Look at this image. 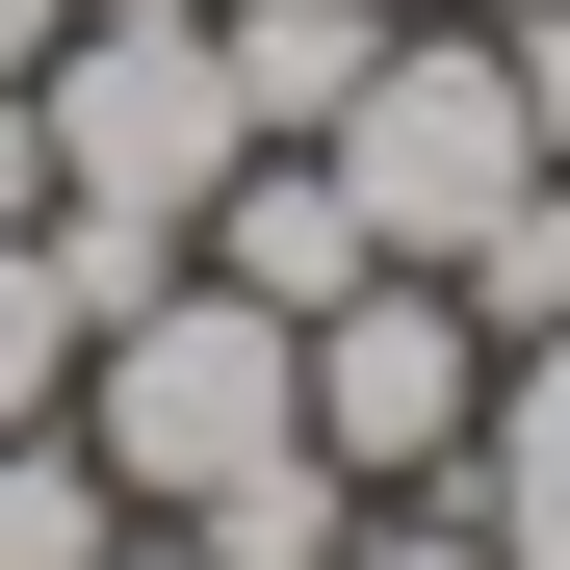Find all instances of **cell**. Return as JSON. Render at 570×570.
I'll list each match as a JSON object with an SVG mask.
<instances>
[{
    "label": "cell",
    "mask_w": 570,
    "mask_h": 570,
    "mask_svg": "<svg viewBox=\"0 0 570 570\" xmlns=\"http://www.w3.org/2000/svg\"><path fill=\"white\" fill-rule=\"evenodd\" d=\"M52 441L105 466L130 519H208L234 466H285V441H312V363H285V312H259V285H208V259H181V285H130V312L78 337Z\"/></svg>",
    "instance_id": "cell-1"
},
{
    "label": "cell",
    "mask_w": 570,
    "mask_h": 570,
    "mask_svg": "<svg viewBox=\"0 0 570 570\" xmlns=\"http://www.w3.org/2000/svg\"><path fill=\"white\" fill-rule=\"evenodd\" d=\"M285 156H337L363 259H415V285H441V259H466V234L544 181V130H519L493 27H390V52H363V105H337V130H285Z\"/></svg>",
    "instance_id": "cell-2"
},
{
    "label": "cell",
    "mask_w": 570,
    "mask_h": 570,
    "mask_svg": "<svg viewBox=\"0 0 570 570\" xmlns=\"http://www.w3.org/2000/svg\"><path fill=\"white\" fill-rule=\"evenodd\" d=\"M27 130H52V208H130V234H208V181L259 156V130H234V52H208V0H181V27H52Z\"/></svg>",
    "instance_id": "cell-3"
},
{
    "label": "cell",
    "mask_w": 570,
    "mask_h": 570,
    "mask_svg": "<svg viewBox=\"0 0 570 570\" xmlns=\"http://www.w3.org/2000/svg\"><path fill=\"white\" fill-rule=\"evenodd\" d=\"M285 363H312V466H337V493H441L466 415H493V337H466V285H415V259L337 285Z\"/></svg>",
    "instance_id": "cell-4"
},
{
    "label": "cell",
    "mask_w": 570,
    "mask_h": 570,
    "mask_svg": "<svg viewBox=\"0 0 570 570\" xmlns=\"http://www.w3.org/2000/svg\"><path fill=\"white\" fill-rule=\"evenodd\" d=\"M466 544L493 570H570V337H493V415H466Z\"/></svg>",
    "instance_id": "cell-5"
},
{
    "label": "cell",
    "mask_w": 570,
    "mask_h": 570,
    "mask_svg": "<svg viewBox=\"0 0 570 570\" xmlns=\"http://www.w3.org/2000/svg\"><path fill=\"white\" fill-rule=\"evenodd\" d=\"M208 52H234V130H337L363 105V52H390V0H208Z\"/></svg>",
    "instance_id": "cell-6"
},
{
    "label": "cell",
    "mask_w": 570,
    "mask_h": 570,
    "mask_svg": "<svg viewBox=\"0 0 570 570\" xmlns=\"http://www.w3.org/2000/svg\"><path fill=\"white\" fill-rule=\"evenodd\" d=\"M105 544H130V493H105V466L27 415V441H0V570H105Z\"/></svg>",
    "instance_id": "cell-7"
},
{
    "label": "cell",
    "mask_w": 570,
    "mask_h": 570,
    "mask_svg": "<svg viewBox=\"0 0 570 570\" xmlns=\"http://www.w3.org/2000/svg\"><path fill=\"white\" fill-rule=\"evenodd\" d=\"M337 519H363V493H337L312 441H285V466H234V493L181 519V544H208V570H337Z\"/></svg>",
    "instance_id": "cell-8"
},
{
    "label": "cell",
    "mask_w": 570,
    "mask_h": 570,
    "mask_svg": "<svg viewBox=\"0 0 570 570\" xmlns=\"http://www.w3.org/2000/svg\"><path fill=\"white\" fill-rule=\"evenodd\" d=\"M441 285H466V337H570V181H519V208L466 234Z\"/></svg>",
    "instance_id": "cell-9"
},
{
    "label": "cell",
    "mask_w": 570,
    "mask_h": 570,
    "mask_svg": "<svg viewBox=\"0 0 570 570\" xmlns=\"http://www.w3.org/2000/svg\"><path fill=\"white\" fill-rule=\"evenodd\" d=\"M78 390V285H52V234H0V441H27Z\"/></svg>",
    "instance_id": "cell-10"
},
{
    "label": "cell",
    "mask_w": 570,
    "mask_h": 570,
    "mask_svg": "<svg viewBox=\"0 0 570 570\" xmlns=\"http://www.w3.org/2000/svg\"><path fill=\"white\" fill-rule=\"evenodd\" d=\"M493 78H519V130H544V181H570V0H519V27H493Z\"/></svg>",
    "instance_id": "cell-11"
},
{
    "label": "cell",
    "mask_w": 570,
    "mask_h": 570,
    "mask_svg": "<svg viewBox=\"0 0 570 570\" xmlns=\"http://www.w3.org/2000/svg\"><path fill=\"white\" fill-rule=\"evenodd\" d=\"M337 570H493V544H466V519H415V493H363V519H337Z\"/></svg>",
    "instance_id": "cell-12"
},
{
    "label": "cell",
    "mask_w": 570,
    "mask_h": 570,
    "mask_svg": "<svg viewBox=\"0 0 570 570\" xmlns=\"http://www.w3.org/2000/svg\"><path fill=\"white\" fill-rule=\"evenodd\" d=\"M52 208V130H27V78H0V234H27Z\"/></svg>",
    "instance_id": "cell-13"
},
{
    "label": "cell",
    "mask_w": 570,
    "mask_h": 570,
    "mask_svg": "<svg viewBox=\"0 0 570 570\" xmlns=\"http://www.w3.org/2000/svg\"><path fill=\"white\" fill-rule=\"evenodd\" d=\"M52 27H78V0H0V78H52Z\"/></svg>",
    "instance_id": "cell-14"
},
{
    "label": "cell",
    "mask_w": 570,
    "mask_h": 570,
    "mask_svg": "<svg viewBox=\"0 0 570 570\" xmlns=\"http://www.w3.org/2000/svg\"><path fill=\"white\" fill-rule=\"evenodd\" d=\"M105 570H208V544H181V519H130V544H105Z\"/></svg>",
    "instance_id": "cell-15"
},
{
    "label": "cell",
    "mask_w": 570,
    "mask_h": 570,
    "mask_svg": "<svg viewBox=\"0 0 570 570\" xmlns=\"http://www.w3.org/2000/svg\"><path fill=\"white\" fill-rule=\"evenodd\" d=\"M78 27H181V0H78Z\"/></svg>",
    "instance_id": "cell-16"
},
{
    "label": "cell",
    "mask_w": 570,
    "mask_h": 570,
    "mask_svg": "<svg viewBox=\"0 0 570 570\" xmlns=\"http://www.w3.org/2000/svg\"><path fill=\"white\" fill-rule=\"evenodd\" d=\"M441 27H519V0H441Z\"/></svg>",
    "instance_id": "cell-17"
}]
</instances>
